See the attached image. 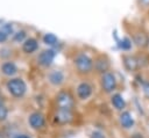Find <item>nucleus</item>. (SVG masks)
Returning <instances> with one entry per match:
<instances>
[{
	"instance_id": "c85d7f7f",
	"label": "nucleus",
	"mask_w": 149,
	"mask_h": 138,
	"mask_svg": "<svg viewBox=\"0 0 149 138\" xmlns=\"http://www.w3.org/2000/svg\"><path fill=\"white\" fill-rule=\"evenodd\" d=\"M0 138H3V137H2V135H1V132H0Z\"/></svg>"
},
{
	"instance_id": "6e6552de",
	"label": "nucleus",
	"mask_w": 149,
	"mask_h": 138,
	"mask_svg": "<svg viewBox=\"0 0 149 138\" xmlns=\"http://www.w3.org/2000/svg\"><path fill=\"white\" fill-rule=\"evenodd\" d=\"M92 94V86L88 82H81L77 87V95L80 100H86Z\"/></svg>"
},
{
	"instance_id": "20e7f679",
	"label": "nucleus",
	"mask_w": 149,
	"mask_h": 138,
	"mask_svg": "<svg viewBox=\"0 0 149 138\" xmlns=\"http://www.w3.org/2000/svg\"><path fill=\"white\" fill-rule=\"evenodd\" d=\"M101 87L106 93H112L116 87L115 77L109 72H105L101 77Z\"/></svg>"
},
{
	"instance_id": "f03ea898",
	"label": "nucleus",
	"mask_w": 149,
	"mask_h": 138,
	"mask_svg": "<svg viewBox=\"0 0 149 138\" xmlns=\"http://www.w3.org/2000/svg\"><path fill=\"white\" fill-rule=\"evenodd\" d=\"M74 65L78 70L79 73L86 74L90 73L93 68V60L85 53H79L76 58H74Z\"/></svg>"
},
{
	"instance_id": "6ab92c4d",
	"label": "nucleus",
	"mask_w": 149,
	"mask_h": 138,
	"mask_svg": "<svg viewBox=\"0 0 149 138\" xmlns=\"http://www.w3.org/2000/svg\"><path fill=\"white\" fill-rule=\"evenodd\" d=\"M13 41L14 42H17V43L24 42L26 41V31L24 30H20L17 32L13 34Z\"/></svg>"
},
{
	"instance_id": "423d86ee",
	"label": "nucleus",
	"mask_w": 149,
	"mask_h": 138,
	"mask_svg": "<svg viewBox=\"0 0 149 138\" xmlns=\"http://www.w3.org/2000/svg\"><path fill=\"white\" fill-rule=\"evenodd\" d=\"M28 123L29 125L35 129V130H38V129H42L45 124V119H44V116L43 114L38 112V111H35V112H31L28 117Z\"/></svg>"
},
{
	"instance_id": "1a4fd4ad",
	"label": "nucleus",
	"mask_w": 149,
	"mask_h": 138,
	"mask_svg": "<svg viewBox=\"0 0 149 138\" xmlns=\"http://www.w3.org/2000/svg\"><path fill=\"white\" fill-rule=\"evenodd\" d=\"M48 80L54 86H59L64 81V73L59 70H54L48 74Z\"/></svg>"
},
{
	"instance_id": "7ed1b4c3",
	"label": "nucleus",
	"mask_w": 149,
	"mask_h": 138,
	"mask_svg": "<svg viewBox=\"0 0 149 138\" xmlns=\"http://www.w3.org/2000/svg\"><path fill=\"white\" fill-rule=\"evenodd\" d=\"M56 102L58 106V109H66L71 110L73 107V97L69 92H61L58 93L56 97Z\"/></svg>"
},
{
	"instance_id": "9b49d317",
	"label": "nucleus",
	"mask_w": 149,
	"mask_h": 138,
	"mask_svg": "<svg viewBox=\"0 0 149 138\" xmlns=\"http://www.w3.org/2000/svg\"><path fill=\"white\" fill-rule=\"evenodd\" d=\"M1 72L7 77H13L17 73V66L13 61H5L1 65Z\"/></svg>"
},
{
	"instance_id": "4be33fe9",
	"label": "nucleus",
	"mask_w": 149,
	"mask_h": 138,
	"mask_svg": "<svg viewBox=\"0 0 149 138\" xmlns=\"http://www.w3.org/2000/svg\"><path fill=\"white\" fill-rule=\"evenodd\" d=\"M90 138H106L105 135L101 132V131H92L91 135H90Z\"/></svg>"
},
{
	"instance_id": "412c9836",
	"label": "nucleus",
	"mask_w": 149,
	"mask_h": 138,
	"mask_svg": "<svg viewBox=\"0 0 149 138\" xmlns=\"http://www.w3.org/2000/svg\"><path fill=\"white\" fill-rule=\"evenodd\" d=\"M1 30H3L7 35H10V34L14 32V31H13V26H12L10 23H5V24L2 26V28H1Z\"/></svg>"
},
{
	"instance_id": "5701e85b",
	"label": "nucleus",
	"mask_w": 149,
	"mask_h": 138,
	"mask_svg": "<svg viewBox=\"0 0 149 138\" xmlns=\"http://www.w3.org/2000/svg\"><path fill=\"white\" fill-rule=\"evenodd\" d=\"M7 39H8V35H7L3 30H1V29H0V43L6 42Z\"/></svg>"
},
{
	"instance_id": "9d476101",
	"label": "nucleus",
	"mask_w": 149,
	"mask_h": 138,
	"mask_svg": "<svg viewBox=\"0 0 149 138\" xmlns=\"http://www.w3.org/2000/svg\"><path fill=\"white\" fill-rule=\"evenodd\" d=\"M38 49V42L35 38H27L22 44V51L24 53H33Z\"/></svg>"
},
{
	"instance_id": "a211bd4d",
	"label": "nucleus",
	"mask_w": 149,
	"mask_h": 138,
	"mask_svg": "<svg viewBox=\"0 0 149 138\" xmlns=\"http://www.w3.org/2000/svg\"><path fill=\"white\" fill-rule=\"evenodd\" d=\"M118 45H119V48H120L121 50L128 51V50H130V48H132V41H130L129 38L125 37V38H122L121 41L118 42Z\"/></svg>"
},
{
	"instance_id": "bb28decb",
	"label": "nucleus",
	"mask_w": 149,
	"mask_h": 138,
	"mask_svg": "<svg viewBox=\"0 0 149 138\" xmlns=\"http://www.w3.org/2000/svg\"><path fill=\"white\" fill-rule=\"evenodd\" d=\"M133 138H142V136H141V135H134Z\"/></svg>"
},
{
	"instance_id": "b1692460",
	"label": "nucleus",
	"mask_w": 149,
	"mask_h": 138,
	"mask_svg": "<svg viewBox=\"0 0 149 138\" xmlns=\"http://www.w3.org/2000/svg\"><path fill=\"white\" fill-rule=\"evenodd\" d=\"M143 92H144L146 96H147V97H149V81L143 83Z\"/></svg>"
},
{
	"instance_id": "f3484780",
	"label": "nucleus",
	"mask_w": 149,
	"mask_h": 138,
	"mask_svg": "<svg viewBox=\"0 0 149 138\" xmlns=\"http://www.w3.org/2000/svg\"><path fill=\"white\" fill-rule=\"evenodd\" d=\"M43 42L47 44V45H50V46H52V45H56L57 44V42H58V38L54 35V34H51V32H48V34H45L44 36H43Z\"/></svg>"
},
{
	"instance_id": "ddd939ff",
	"label": "nucleus",
	"mask_w": 149,
	"mask_h": 138,
	"mask_svg": "<svg viewBox=\"0 0 149 138\" xmlns=\"http://www.w3.org/2000/svg\"><path fill=\"white\" fill-rule=\"evenodd\" d=\"M120 123L121 125L125 128V129H129L134 125V119L130 115V112L128 111H123L121 115H120Z\"/></svg>"
},
{
	"instance_id": "aec40b11",
	"label": "nucleus",
	"mask_w": 149,
	"mask_h": 138,
	"mask_svg": "<svg viewBox=\"0 0 149 138\" xmlns=\"http://www.w3.org/2000/svg\"><path fill=\"white\" fill-rule=\"evenodd\" d=\"M7 117H8V109L3 104H0V122L6 121Z\"/></svg>"
},
{
	"instance_id": "f257e3e1",
	"label": "nucleus",
	"mask_w": 149,
	"mask_h": 138,
	"mask_svg": "<svg viewBox=\"0 0 149 138\" xmlns=\"http://www.w3.org/2000/svg\"><path fill=\"white\" fill-rule=\"evenodd\" d=\"M6 87L9 92V94L16 99L22 97L26 94L27 90V85L21 78H12L7 81Z\"/></svg>"
},
{
	"instance_id": "f8f14e48",
	"label": "nucleus",
	"mask_w": 149,
	"mask_h": 138,
	"mask_svg": "<svg viewBox=\"0 0 149 138\" xmlns=\"http://www.w3.org/2000/svg\"><path fill=\"white\" fill-rule=\"evenodd\" d=\"M133 41L137 46H141V48H146L149 44V37L144 32H136L133 37Z\"/></svg>"
},
{
	"instance_id": "393cba45",
	"label": "nucleus",
	"mask_w": 149,
	"mask_h": 138,
	"mask_svg": "<svg viewBox=\"0 0 149 138\" xmlns=\"http://www.w3.org/2000/svg\"><path fill=\"white\" fill-rule=\"evenodd\" d=\"M13 138H30V137L27 136V135H17V136H15V137H13Z\"/></svg>"
},
{
	"instance_id": "dca6fc26",
	"label": "nucleus",
	"mask_w": 149,
	"mask_h": 138,
	"mask_svg": "<svg viewBox=\"0 0 149 138\" xmlns=\"http://www.w3.org/2000/svg\"><path fill=\"white\" fill-rule=\"evenodd\" d=\"M111 101H112V104L114 106V108H115V109H118V110L123 109V108H125V106H126V102H125L123 97H122L120 94H114V95L112 96Z\"/></svg>"
},
{
	"instance_id": "4468645a",
	"label": "nucleus",
	"mask_w": 149,
	"mask_h": 138,
	"mask_svg": "<svg viewBox=\"0 0 149 138\" xmlns=\"http://www.w3.org/2000/svg\"><path fill=\"white\" fill-rule=\"evenodd\" d=\"M123 65L128 70V71H134L139 66V60L135 58V57H132V56H126L123 58Z\"/></svg>"
},
{
	"instance_id": "0eeeda50",
	"label": "nucleus",
	"mask_w": 149,
	"mask_h": 138,
	"mask_svg": "<svg viewBox=\"0 0 149 138\" xmlns=\"http://www.w3.org/2000/svg\"><path fill=\"white\" fill-rule=\"evenodd\" d=\"M72 112L71 110L66 109H58V111L55 115V122L58 124H66L72 121Z\"/></svg>"
},
{
	"instance_id": "2eb2a0df",
	"label": "nucleus",
	"mask_w": 149,
	"mask_h": 138,
	"mask_svg": "<svg viewBox=\"0 0 149 138\" xmlns=\"http://www.w3.org/2000/svg\"><path fill=\"white\" fill-rule=\"evenodd\" d=\"M94 67H95V70H97L98 72L105 73V72L108 70V67H109V63H108V60L105 59V58H99V59L95 60Z\"/></svg>"
},
{
	"instance_id": "39448f33",
	"label": "nucleus",
	"mask_w": 149,
	"mask_h": 138,
	"mask_svg": "<svg viewBox=\"0 0 149 138\" xmlns=\"http://www.w3.org/2000/svg\"><path fill=\"white\" fill-rule=\"evenodd\" d=\"M56 56V52L52 50V49H48V50H43L38 57H37V63L43 66V67H49L52 61H54V58Z\"/></svg>"
},
{
	"instance_id": "a878e982",
	"label": "nucleus",
	"mask_w": 149,
	"mask_h": 138,
	"mask_svg": "<svg viewBox=\"0 0 149 138\" xmlns=\"http://www.w3.org/2000/svg\"><path fill=\"white\" fill-rule=\"evenodd\" d=\"M140 2L142 5H144V6H148L149 5V0H140Z\"/></svg>"
},
{
	"instance_id": "cd10ccee",
	"label": "nucleus",
	"mask_w": 149,
	"mask_h": 138,
	"mask_svg": "<svg viewBox=\"0 0 149 138\" xmlns=\"http://www.w3.org/2000/svg\"><path fill=\"white\" fill-rule=\"evenodd\" d=\"M0 104H2V94L0 93Z\"/></svg>"
}]
</instances>
